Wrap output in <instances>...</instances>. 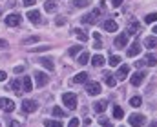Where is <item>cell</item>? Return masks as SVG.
Listing matches in <instances>:
<instances>
[{
  "label": "cell",
  "mask_w": 157,
  "mask_h": 127,
  "mask_svg": "<svg viewBox=\"0 0 157 127\" xmlns=\"http://www.w3.org/2000/svg\"><path fill=\"white\" fill-rule=\"evenodd\" d=\"M55 24H57V26H64V24H66V18H64V16H59V18L55 20Z\"/></svg>",
  "instance_id": "ab89813d"
},
{
  "label": "cell",
  "mask_w": 157,
  "mask_h": 127,
  "mask_svg": "<svg viewBox=\"0 0 157 127\" xmlns=\"http://www.w3.org/2000/svg\"><path fill=\"white\" fill-rule=\"evenodd\" d=\"M106 107H108V102H106V100H99V102L93 104V111H95V113H104Z\"/></svg>",
  "instance_id": "7c38bea8"
},
{
  "label": "cell",
  "mask_w": 157,
  "mask_h": 127,
  "mask_svg": "<svg viewBox=\"0 0 157 127\" xmlns=\"http://www.w3.org/2000/svg\"><path fill=\"white\" fill-rule=\"evenodd\" d=\"M0 47H7V42L6 40H0Z\"/></svg>",
  "instance_id": "c3c4849f"
},
{
  "label": "cell",
  "mask_w": 157,
  "mask_h": 127,
  "mask_svg": "<svg viewBox=\"0 0 157 127\" xmlns=\"http://www.w3.org/2000/svg\"><path fill=\"white\" fill-rule=\"evenodd\" d=\"M93 38H95V40L99 42V40H101V33H93Z\"/></svg>",
  "instance_id": "bcb514c9"
},
{
  "label": "cell",
  "mask_w": 157,
  "mask_h": 127,
  "mask_svg": "<svg viewBox=\"0 0 157 127\" xmlns=\"http://www.w3.org/2000/svg\"><path fill=\"white\" fill-rule=\"evenodd\" d=\"M22 89H24V93H31V89H33V82H31L29 76L22 78Z\"/></svg>",
  "instance_id": "2e32d148"
},
{
  "label": "cell",
  "mask_w": 157,
  "mask_h": 127,
  "mask_svg": "<svg viewBox=\"0 0 157 127\" xmlns=\"http://www.w3.org/2000/svg\"><path fill=\"white\" fill-rule=\"evenodd\" d=\"M11 87H13V91L17 93V94H20V87H22V78L18 80V78H15L13 82H11Z\"/></svg>",
  "instance_id": "d4e9b609"
},
{
  "label": "cell",
  "mask_w": 157,
  "mask_h": 127,
  "mask_svg": "<svg viewBox=\"0 0 157 127\" xmlns=\"http://www.w3.org/2000/svg\"><path fill=\"white\" fill-rule=\"evenodd\" d=\"M7 127H20V124H18L17 120H11V122L7 124Z\"/></svg>",
  "instance_id": "60d3db41"
},
{
  "label": "cell",
  "mask_w": 157,
  "mask_h": 127,
  "mask_svg": "<svg viewBox=\"0 0 157 127\" xmlns=\"http://www.w3.org/2000/svg\"><path fill=\"white\" fill-rule=\"evenodd\" d=\"M53 116H57V118H64V111L62 109H59V107H53Z\"/></svg>",
  "instance_id": "e575fe53"
},
{
  "label": "cell",
  "mask_w": 157,
  "mask_h": 127,
  "mask_svg": "<svg viewBox=\"0 0 157 127\" xmlns=\"http://www.w3.org/2000/svg\"><path fill=\"white\" fill-rule=\"evenodd\" d=\"M24 69H26L24 65H18V67H15V73H24Z\"/></svg>",
  "instance_id": "b9f144b4"
},
{
  "label": "cell",
  "mask_w": 157,
  "mask_h": 127,
  "mask_svg": "<svg viewBox=\"0 0 157 127\" xmlns=\"http://www.w3.org/2000/svg\"><path fill=\"white\" fill-rule=\"evenodd\" d=\"M155 20H157V13H150V15H146V18H144L146 24H154Z\"/></svg>",
  "instance_id": "d6a6232c"
},
{
  "label": "cell",
  "mask_w": 157,
  "mask_h": 127,
  "mask_svg": "<svg viewBox=\"0 0 157 127\" xmlns=\"http://www.w3.org/2000/svg\"><path fill=\"white\" fill-rule=\"evenodd\" d=\"M62 102H64V105L68 109H75L77 107V96H75V93H64L62 94Z\"/></svg>",
  "instance_id": "6da1fadb"
},
{
  "label": "cell",
  "mask_w": 157,
  "mask_h": 127,
  "mask_svg": "<svg viewBox=\"0 0 157 127\" xmlns=\"http://www.w3.org/2000/svg\"><path fill=\"white\" fill-rule=\"evenodd\" d=\"M48 49H49L48 45H40V47H35V49H31V51H33V53H40V51H48Z\"/></svg>",
  "instance_id": "f35d334b"
},
{
  "label": "cell",
  "mask_w": 157,
  "mask_h": 127,
  "mask_svg": "<svg viewBox=\"0 0 157 127\" xmlns=\"http://www.w3.org/2000/svg\"><path fill=\"white\" fill-rule=\"evenodd\" d=\"M73 5L75 7H86V5H90V0H73Z\"/></svg>",
  "instance_id": "836d02e7"
},
{
  "label": "cell",
  "mask_w": 157,
  "mask_h": 127,
  "mask_svg": "<svg viewBox=\"0 0 157 127\" xmlns=\"http://www.w3.org/2000/svg\"><path fill=\"white\" fill-rule=\"evenodd\" d=\"M91 64H93L95 67H101V65H104V56H102V55H95V56L91 58Z\"/></svg>",
  "instance_id": "44dd1931"
},
{
  "label": "cell",
  "mask_w": 157,
  "mask_h": 127,
  "mask_svg": "<svg viewBox=\"0 0 157 127\" xmlns=\"http://www.w3.org/2000/svg\"><path fill=\"white\" fill-rule=\"evenodd\" d=\"M39 64H40V65H44L48 71H53V69H55V65H53L51 58H39Z\"/></svg>",
  "instance_id": "e0dca14e"
},
{
  "label": "cell",
  "mask_w": 157,
  "mask_h": 127,
  "mask_svg": "<svg viewBox=\"0 0 157 127\" xmlns=\"http://www.w3.org/2000/svg\"><path fill=\"white\" fill-rule=\"evenodd\" d=\"M112 4H113V5H121V4H122V0H112Z\"/></svg>",
  "instance_id": "7dc6e473"
},
{
  "label": "cell",
  "mask_w": 157,
  "mask_h": 127,
  "mask_svg": "<svg viewBox=\"0 0 157 127\" xmlns=\"http://www.w3.org/2000/svg\"><path fill=\"white\" fill-rule=\"evenodd\" d=\"M115 47H119V49H121V47H124V45H126V44H128V35H126V33H121V35H119L117 38H115Z\"/></svg>",
  "instance_id": "4fadbf2b"
},
{
  "label": "cell",
  "mask_w": 157,
  "mask_h": 127,
  "mask_svg": "<svg viewBox=\"0 0 157 127\" xmlns=\"http://www.w3.org/2000/svg\"><path fill=\"white\" fill-rule=\"evenodd\" d=\"M86 78H88V75H86V73H78V75H75L73 82H75V84H84V82H86Z\"/></svg>",
  "instance_id": "4316f807"
},
{
  "label": "cell",
  "mask_w": 157,
  "mask_h": 127,
  "mask_svg": "<svg viewBox=\"0 0 157 127\" xmlns=\"http://www.w3.org/2000/svg\"><path fill=\"white\" fill-rule=\"evenodd\" d=\"M154 33H155V35H157V26H155V27H154Z\"/></svg>",
  "instance_id": "f907efd6"
},
{
  "label": "cell",
  "mask_w": 157,
  "mask_h": 127,
  "mask_svg": "<svg viewBox=\"0 0 157 127\" xmlns=\"http://www.w3.org/2000/svg\"><path fill=\"white\" fill-rule=\"evenodd\" d=\"M99 18H101V9H93L91 13H88V15H84V16H82V22H84V24H91V26H93V24H97V20H99Z\"/></svg>",
  "instance_id": "7a4b0ae2"
},
{
  "label": "cell",
  "mask_w": 157,
  "mask_h": 127,
  "mask_svg": "<svg viewBox=\"0 0 157 127\" xmlns=\"http://www.w3.org/2000/svg\"><path fill=\"white\" fill-rule=\"evenodd\" d=\"M22 2H24V5H28V7H29V5H33V4H35V0H22Z\"/></svg>",
  "instance_id": "ee69618b"
},
{
  "label": "cell",
  "mask_w": 157,
  "mask_h": 127,
  "mask_svg": "<svg viewBox=\"0 0 157 127\" xmlns=\"http://www.w3.org/2000/svg\"><path fill=\"white\" fill-rule=\"evenodd\" d=\"M144 45H146L148 49L157 47V38H155V37H146V38H144Z\"/></svg>",
  "instance_id": "d6986e66"
},
{
  "label": "cell",
  "mask_w": 157,
  "mask_h": 127,
  "mask_svg": "<svg viewBox=\"0 0 157 127\" xmlns=\"http://www.w3.org/2000/svg\"><path fill=\"white\" fill-rule=\"evenodd\" d=\"M113 118H117V120L124 118V111H122L119 105H115V107H113Z\"/></svg>",
  "instance_id": "83f0119b"
},
{
  "label": "cell",
  "mask_w": 157,
  "mask_h": 127,
  "mask_svg": "<svg viewBox=\"0 0 157 127\" xmlns=\"http://www.w3.org/2000/svg\"><path fill=\"white\" fill-rule=\"evenodd\" d=\"M88 60H90V55H88V53H82V55L78 56V65H86Z\"/></svg>",
  "instance_id": "f1b7e54d"
},
{
  "label": "cell",
  "mask_w": 157,
  "mask_h": 127,
  "mask_svg": "<svg viewBox=\"0 0 157 127\" xmlns=\"http://www.w3.org/2000/svg\"><path fill=\"white\" fill-rule=\"evenodd\" d=\"M78 122H80L78 118H71V120H70V124H68V127H78Z\"/></svg>",
  "instance_id": "8d00e7d4"
},
{
  "label": "cell",
  "mask_w": 157,
  "mask_h": 127,
  "mask_svg": "<svg viewBox=\"0 0 157 127\" xmlns=\"http://www.w3.org/2000/svg\"><path fill=\"white\" fill-rule=\"evenodd\" d=\"M128 73H130V65H126V64H122V65L119 67V71H117V76H115V78H117L119 82H121V80H124V78L128 76Z\"/></svg>",
  "instance_id": "30bf717a"
},
{
  "label": "cell",
  "mask_w": 157,
  "mask_h": 127,
  "mask_svg": "<svg viewBox=\"0 0 157 127\" xmlns=\"http://www.w3.org/2000/svg\"><path fill=\"white\" fill-rule=\"evenodd\" d=\"M144 78H146V73H144V71H139V73H135V75L130 78V82H132L133 87H139V85L143 84V80H144Z\"/></svg>",
  "instance_id": "3957f363"
},
{
  "label": "cell",
  "mask_w": 157,
  "mask_h": 127,
  "mask_svg": "<svg viewBox=\"0 0 157 127\" xmlns=\"http://www.w3.org/2000/svg\"><path fill=\"white\" fill-rule=\"evenodd\" d=\"M44 125H46V127H62V124H60V122H57V120H46V122H44Z\"/></svg>",
  "instance_id": "1f68e13d"
},
{
  "label": "cell",
  "mask_w": 157,
  "mask_h": 127,
  "mask_svg": "<svg viewBox=\"0 0 157 127\" xmlns=\"http://www.w3.org/2000/svg\"><path fill=\"white\" fill-rule=\"evenodd\" d=\"M0 109H4L6 113H11L15 109V102L9 98H0Z\"/></svg>",
  "instance_id": "5b68a950"
},
{
  "label": "cell",
  "mask_w": 157,
  "mask_h": 127,
  "mask_svg": "<svg viewBox=\"0 0 157 127\" xmlns=\"http://www.w3.org/2000/svg\"><path fill=\"white\" fill-rule=\"evenodd\" d=\"M139 53H141V45H139V42H133L132 45H130V49L126 51L128 56H137Z\"/></svg>",
  "instance_id": "5bb4252c"
},
{
  "label": "cell",
  "mask_w": 157,
  "mask_h": 127,
  "mask_svg": "<svg viewBox=\"0 0 157 127\" xmlns=\"http://www.w3.org/2000/svg\"><path fill=\"white\" fill-rule=\"evenodd\" d=\"M130 105L132 107H139L141 105V96H132L130 98Z\"/></svg>",
  "instance_id": "4dcf8cb0"
},
{
  "label": "cell",
  "mask_w": 157,
  "mask_h": 127,
  "mask_svg": "<svg viewBox=\"0 0 157 127\" xmlns=\"http://www.w3.org/2000/svg\"><path fill=\"white\" fill-rule=\"evenodd\" d=\"M108 64H110L112 67H119V64H121V56H119V55H112L110 60H108Z\"/></svg>",
  "instance_id": "484cf974"
},
{
  "label": "cell",
  "mask_w": 157,
  "mask_h": 127,
  "mask_svg": "<svg viewBox=\"0 0 157 127\" xmlns=\"http://www.w3.org/2000/svg\"><path fill=\"white\" fill-rule=\"evenodd\" d=\"M28 18H29V22H33V24H40V20H42L40 11H37V9H29V11H28Z\"/></svg>",
  "instance_id": "ba28073f"
},
{
  "label": "cell",
  "mask_w": 157,
  "mask_h": 127,
  "mask_svg": "<svg viewBox=\"0 0 157 127\" xmlns=\"http://www.w3.org/2000/svg\"><path fill=\"white\" fill-rule=\"evenodd\" d=\"M73 35L77 37L80 42H88V35H86V33H84L82 29H73Z\"/></svg>",
  "instance_id": "7402d4cb"
},
{
  "label": "cell",
  "mask_w": 157,
  "mask_h": 127,
  "mask_svg": "<svg viewBox=\"0 0 157 127\" xmlns=\"http://www.w3.org/2000/svg\"><path fill=\"white\" fill-rule=\"evenodd\" d=\"M86 93H88L90 96H97V94L101 93V84H97V82H90V84L86 85Z\"/></svg>",
  "instance_id": "8992f818"
},
{
  "label": "cell",
  "mask_w": 157,
  "mask_h": 127,
  "mask_svg": "<svg viewBox=\"0 0 157 127\" xmlns=\"http://www.w3.org/2000/svg\"><path fill=\"white\" fill-rule=\"evenodd\" d=\"M130 125L132 127H143L144 125V116L143 115H132L130 116Z\"/></svg>",
  "instance_id": "52a82bcc"
},
{
  "label": "cell",
  "mask_w": 157,
  "mask_h": 127,
  "mask_svg": "<svg viewBox=\"0 0 157 127\" xmlns=\"http://www.w3.org/2000/svg\"><path fill=\"white\" fill-rule=\"evenodd\" d=\"M104 80H106V85H110V87H115L117 85V78L115 76H112V75H104Z\"/></svg>",
  "instance_id": "cb8c5ba5"
},
{
  "label": "cell",
  "mask_w": 157,
  "mask_h": 127,
  "mask_svg": "<svg viewBox=\"0 0 157 127\" xmlns=\"http://www.w3.org/2000/svg\"><path fill=\"white\" fill-rule=\"evenodd\" d=\"M7 78V75H6V71H0V82H4Z\"/></svg>",
  "instance_id": "7bdbcfd3"
},
{
  "label": "cell",
  "mask_w": 157,
  "mask_h": 127,
  "mask_svg": "<svg viewBox=\"0 0 157 127\" xmlns=\"http://www.w3.org/2000/svg\"><path fill=\"white\" fill-rule=\"evenodd\" d=\"M99 124H101L102 127H112V124H110V120H106V118H101V120H99Z\"/></svg>",
  "instance_id": "74e56055"
},
{
  "label": "cell",
  "mask_w": 157,
  "mask_h": 127,
  "mask_svg": "<svg viewBox=\"0 0 157 127\" xmlns=\"http://www.w3.org/2000/svg\"><path fill=\"white\" fill-rule=\"evenodd\" d=\"M6 24H7L9 27L18 26V24H20V15H7V16H6Z\"/></svg>",
  "instance_id": "8fae6325"
},
{
  "label": "cell",
  "mask_w": 157,
  "mask_h": 127,
  "mask_svg": "<svg viewBox=\"0 0 157 127\" xmlns=\"http://www.w3.org/2000/svg\"><path fill=\"white\" fill-rule=\"evenodd\" d=\"M80 49H82L80 45H73V47H70V51H68V55H70V56H77L78 53H80Z\"/></svg>",
  "instance_id": "f546056e"
},
{
  "label": "cell",
  "mask_w": 157,
  "mask_h": 127,
  "mask_svg": "<svg viewBox=\"0 0 157 127\" xmlns=\"http://www.w3.org/2000/svg\"><path fill=\"white\" fill-rule=\"evenodd\" d=\"M37 107H39V104H37L35 100H24V102H22V109H24L26 113H35Z\"/></svg>",
  "instance_id": "277c9868"
},
{
  "label": "cell",
  "mask_w": 157,
  "mask_h": 127,
  "mask_svg": "<svg viewBox=\"0 0 157 127\" xmlns=\"http://www.w3.org/2000/svg\"><path fill=\"white\" fill-rule=\"evenodd\" d=\"M35 82H37L39 87H44V85L48 84V75L42 73V71H37V73H35Z\"/></svg>",
  "instance_id": "9c48e42d"
},
{
  "label": "cell",
  "mask_w": 157,
  "mask_h": 127,
  "mask_svg": "<svg viewBox=\"0 0 157 127\" xmlns=\"http://www.w3.org/2000/svg\"><path fill=\"white\" fill-rule=\"evenodd\" d=\"M150 127H157V122H152V124H150Z\"/></svg>",
  "instance_id": "681fc988"
},
{
  "label": "cell",
  "mask_w": 157,
  "mask_h": 127,
  "mask_svg": "<svg viewBox=\"0 0 157 127\" xmlns=\"http://www.w3.org/2000/svg\"><path fill=\"white\" fill-rule=\"evenodd\" d=\"M39 42V37H29V38H24V44L28 45V44H35Z\"/></svg>",
  "instance_id": "d590c367"
},
{
  "label": "cell",
  "mask_w": 157,
  "mask_h": 127,
  "mask_svg": "<svg viewBox=\"0 0 157 127\" xmlns=\"http://www.w3.org/2000/svg\"><path fill=\"white\" fill-rule=\"evenodd\" d=\"M133 65H137V67H143V65H144V62H143V60H137Z\"/></svg>",
  "instance_id": "f6af8a7d"
},
{
  "label": "cell",
  "mask_w": 157,
  "mask_h": 127,
  "mask_svg": "<svg viewBox=\"0 0 157 127\" xmlns=\"http://www.w3.org/2000/svg\"><path fill=\"white\" fill-rule=\"evenodd\" d=\"M102 26H104V29H106V31H110V33H113V31H117V29H119V26H117V22H115V20H104V24H102Z\"/></svg>",
  "instance_id": "9a60e30c"
},
{
  "label": "cell",
  "mask_w": 157,
  "mask_h": 127,
  "mask_svg": "<svg viewBox=\"0 0 157 127\" xmlns=\"http://www.w3.org/2000/svg\"><path fill=\"white\" fill-rule=\"evenodd\" d=\"M139 29H141V27H139V24H135V22H133V24H130V26H128L126 35L130 37V35H133V33H139Z\"/></svg>",
  "instance_id": "603a6c76"
},
{
  "label": "cell",
  "mask_w": 157,
  "mask_h": 127,
  "mask_svg": "<svg viewBox=\"0 0 157 127\" xmlns=\"http://www.w3.org/2000/svg\"><path fill=\"white\" fill-rule=\"evenodd\" d=\"M44 9H46L48 13H55V9H57V2H55V0H48V2L44 4Z\"/></svg>",
  "instance_id": "ffe728a7"
},
{
  "label": "cell",
  "mask_w": 157,
  "mask_h": 127,
  "mask_svg": "<svg viewBox=\"0 0 157 127\" xmlns=\"http://www.w3.org/2000/svg\"><path fill=\"white\" fill-rule=\"evenodd\" d=\"M143 62H144V65L154 67V65H157V56H155V55H146V58H144Z\"/></svg>",
  "instance_id": "ac0fdd59"
}]
</instances>
